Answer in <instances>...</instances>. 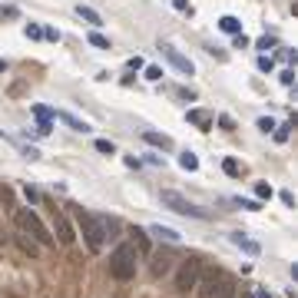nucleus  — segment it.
Instances as JSON below:
<instances>
[{"label":"nucleus","instance_id":"39448f33","mask_svg":"<svg viewBox=\"0 0 298 298\" xmlns=\"http://www.w3.org/2000/svg\"><path fill=\"white\" fill-rule=\"evenodd\" d=\"M159 202H163L166 209L179 212V215H192V219H209V209H202V205H192L189 199H182L179 192H173V189L159 192Z\"/></svg>","mask_w":298,"mask_h":298},{"label":"nucleus","instance_id":"4468645a","mask_svg":"<svg viewBox=\"0 0 298 298\" xmlns=\"http://www.w3.org/2000/svg\"><path fill=\"white\" fill-rule=\"evenodd\" d=\"M17 245H20V252H24V255H30V259H37V255H40V245L33 242L30 236H24V232H17Z\"/></svg>","mask_w":298,"mask_h":298},{"label":"nucleus","instance_id":"bb28decb","mask_svg":"<svg viewBox=\"0 0 298 298\" xmlns=\"http://www.w3.org/2000/svg\"><path fill=\"white\" fill-rule=\"evenodd\" d=\"M27 37L30 40H43V27L40 24H27Z\"/></svg>","mask_w":298,"mask_h":298},{"label":"nucleus","instance_id":"f704fd0d","mask_svg":"<svg viewBox=\"0 0 298 298\" xmlns=\"http://www.w3.org/2000/svg\"><path fill=\"white\" fill-rule=\"evenodd\" d=\"M278 80H282L285 87H291V83H295V70H285V73H282V77H278Z\"/></svg>","mask_w":298,"mask_h":298},{"label":"nucleus","instance_id":"e433bc0d","mask_svg":"<svg viewBox=\"0 0 298 298\" xmlns=\"http://www.w3.org/2000/svg\"><path fill=\"white\" fill-rule=\"evenodd\" d=\"M232 43H236V47H249V40H245L242 33H236V37H232Z\"/></svg>","mask_w":298,"mask_h":298},{"label":"nucleus","instance_id":"ddd939ff","mask_svg":"<svg viewBox=\"0 0 298 298\" xmlns=\"http://www.w3.org/2000/svg\"><path fill=\"white\" fill-rule=\"evenodd\" d=\"M142 139H146L149 146L163 149V153H166V149H173V139H169V136H166V133H153V129H149V133H142Z\"/></svg>","mask_w":298,"mask_h":298},{"label":"nucleus","instance_id":"5701e85b","mask_svg":"<svg viewBox=\"0 0 298 298\" xmlns=\"http://www.w3.org/2000/svg\"><path fill=\"white\" fill-rule=\"evenodd\" d=\"M14 202H17V199H14V189H10V186H0V205L14 209Z\"/></svg>","mask_w":298,"mask_h":298},{"label":"nucleus","instance_id":"1a4fd4ad","mask_svg":"<svg viewBox=\"0 0 298 298\" xmlns=\"http://www.w3.org/2000/svg\"><path fill=\"white\" fill-rule=\"evenodd\" d=\"M205 298H236V278L222 272V275H219V282L212 285V291H209Z\"/></svg>","mask_w":298,"mask_h":298},{"label":"nucleus","instance_id":"f8f14e48","mask_svg":"<svg viewBox=\"0 0 298 298\" xmlns=\"http://www.w3.org/2000/svg\"><path fill=\"white\" fill-rule=\"evenodd\" d=\"M77 17H80V20H87V24H93V27H103V14H100V10H93V7H87V4H80V7H77Z\"/></svg>","mask_w":298,"mask_h":298},{"label":"nucleus","instance_id":"f3484780","mask_svg":"<svg viewBox=\"0 0 298 298\" xmlns=\"http://www.w3.org/2000/svg\"><path fill=\"white\" fill-rule=\"evenodd\" d=\"M179 166L186 169V173H196V169H199V156L186 149V153H179Z\"/></svg>","mask_w":298,"mask_h":298},{"label":"nucleus","instance_id":"6e6552de","mask_svg":"<svg viewBox=\"0 0 298 298\" xmlns=\"http://www.w3.org/2000/svg\"><path fill=\"white\" fill-rule=\"evenodd\" d=\"M159 50H163V56H166L169 63H173V66H176L179 73H189V77L196 73V66H192V60H186V56H182L179 50L173 47V43H163V40H159Z\"/></svg>","mask_w":298,"mask_h":298},{"label":"nucleus","instance_id":"20e7f679","mask_svg":"<svg viewBox=\"0 0 298 298\" xmlns=\"http://www.w3.org/2000/svg\"><path fill=\"white\" fill-rule=\"evenodd\" d=\"M199 275H202V259L199 255H189V259L179 262V268H176V288L186 295V291H196V282Z\"/></svg>","mask_w":298,"mask_h":298},{"label":"nucleus","instance_id":"72a5a7b5","mask_svg":"<svg viewBox=\"0 0 298 298\" xmlns=\"http://www.w3.org/2000/svg\"><path fill=\"white\" fill-rule=\"evenodd\" d=\"M272 66H275L272 56H259V70H272Z\"/></svg>","mask_w":298,"mask_h":298},{"label":"nucleus","instance_id":"a19ab883","mask_svg":"<svg viewBox=\"0 0 298 298\" xmlns=\"http://www.w3.org/2000/svg\"><path fill=\"white\" fill-rule=\"evenodd\" d=\"M0 245H4V229H0Z\"/></svg>","mask_w":298,"mask_h":298},{"label":"nucleus","instance_id":"aec40b11","mask_svg":"<svg viewBox=\"0 0 298 298\" xmlns=\"http://www.w3.org/2000/svg\"><path fill=\"white\" fill-rule=\"evenodd\" d=\"M232 239H236V242H239V245H242V249H245V252H249V255H259V252H262V249H259V242H252V239H245V236H239V232H236V236H232Z\"/></svg>","mask_w":298,"mask_h":298},{"label":"nucleus","instance_id":"4c0bfd02","mask_svg":"<svg viewBox=\"0 0 298 298\" xmlns=\"http://www.w3.org/2000/svg\"><path fill=\"white\" fill-rule=\"evenodd\" d=\"M278 196H282L285 205H295V196H291V192H278Z\"/></svg>","mask_w":298,"mask_h":298},{"label":"nucleus","instance_id":"7ed1b4c3","mask_svg":"<svg viewBox=\"0 0 298 298\" xmlns=\"http://www.w3.org/2000/svg\"><path fill=\"white\" fill-rule=\"evenodd\" d=\"M110 275L116 278V282H129V278L136 275V249L129 242H123V245L113 249V255H110Z\"/></svg>","mask_w":298,"mask_h":298},{"label":"nucleus","instance_id":"9b49d317","mask_svg":"<svg viewBox=\"0 0 298 298\" xmlns=\"http://www.w3.org/2000/svg\"><path fill=\"white\" fill-rule=\"evenodd\" d=\"M53 116L63 119V123L70 126V129H77V133H90V123H87V119H77L73 113H66V110H53Z\"/></svg>","mask_w":298,"mask_h":298},{"label":"nucleus","instance_id":"b1692460","mask_svg":"<svg viewBox=\"0 0 298 298\" xmlns=\"http://www.w3.org/2000/svg\"><path fill=\"white\" fill-rule=\"evenodd\" d=\"M272 133H275V142H288V136H291V126H275Z\"/></svg>","mask_w":298,"mask_h":298},{"label":"nucleus","instance_id":"f03ea898","mask_svg":"<svg viewBox=\"0 0 298 298\" xmlns=\"http://www.w3.org/2000/svg\"><path fill=\"white\" fill-rule=\"evenodd\" d=\"M73 212H77V222H80V232H83V242H87L90 252H100L103 245H106V229H103L100 215H90V212H83L80 205H70Z\"/></svg>","mask_w":298,"mask_h":298},{"label":"nucleus","instance_id":"423d86ee","mask_svg":"<svg viewBox=\"0 0 298 298\" xmlns=\"http://www.w3.org/2000/svg\"><path fill=\"white\" fill-rule=\"evenodd\" d=\"M50 236H53L60 245H73V242H77V232H73L70 219H66L63 212H56V215H53V229H50Z\"/></svg>","mask_w":298,"mask_h":298},{"label":"nucleus","instance_id":"6ab92c4d","mask_svg":"<svg viewBox=\"0 0 298 298\" xmlns=\"http://www.w3.org/2000/svg\"><path fill=\"white\" fill-rule=\"evenodd\" d=\"M133 239H136L133 249H139V252H153V245H149V239H146V232H142V229H136V226H133Z\"/></svg>","mask_w":298,"mask_h":298},{"label":"nucleus","instance_id":"393cba45","mask_svg":"<svg viewBox=\"0 0 298 298\" xmlns=\"http://www.w3.org/2000/svg\"><path fill=\"white\" fill-rule=\"evenodd\" d=\"M255 196L259 199H272V186H268V182H255Z\"/></svg>","mask_w":298,"mask_h":298},{"label":"nucleus","instance_id":"c85d7f7f","mask_svg":"<svg viewBox=\"0 0 298 298\" xmlns=\"http://www.w3.org/2000/svg\"><path fill=\"white\" fill-rule=\"evenodd\" d=\"M43 40H50V43H60V30H56V27H43Z\"/></svg>","mask_w":298,"mask_h":298},{"label":"nucleus","instance_id":"412c9836","mask_svg":"<svg viewBox=\"0 0 298 298\" xmlns=\"http://www.w3.org/2000/svg\"><path fill=\"white\" fill-rule=\"evenodd\" d=\"M153 236L169 239V242H179V232H176V229H166V226H153Z\"/></svg>","mask_w":298,"mask_h":298},{"label":"nucleus","instance_id":"473e14b6","mask_svg":"<svg viewBox=\"0 0 298 298\" xmlns=\"http://www.w3.org/2000/svg\"><path fill=\"white\" fill-rule=\"evenodd\" d=\"M173 7L179 10V14H192V7H189V0H173Z\"/></svg>","mask_w":298,"mask_h":298},{"label":"nucleus","instance_id":"2eb2a0df","mask_svg":"<svg viewBox=\"0 0 298 298\" xmlns=\"http://www.w3.org/2000/svg\"><path fill=\"white\" fill-rule=\"evenodd\" d=\"M186 119H189V123H196L199 129H209V126H212V116H209L205 110H189Z\"/></svg>","mask_w":298,"mask_h":298},{"label":"nucleus","instance_id":"a211bd4d","mask_svg":"<svg viewBox=\"0 0 298 298\" xmlns=\"http://www.w3.org/2000/svg\"><path fill=\"white\" fill-rule=\"evenodd\" d=\"M219 30H222V33H232V37H236V33H242V24H239L236 17H222V20H219Z\"/></svg>","mask_w":298,"mask_h":298},{"label":"nucleus","instance_id":"7c9ffc66","mask_svg":"<svg viewBox=\"0 0 298 298\" xmlns=\"http://www.w3.org/2000/svg\"><path fill=\"white\" fill-rule=\"evenodd\" d=\"M259 129H262V133H272V129H275V119L272 116H262L259 119Z\"/></svg>","mask_w":298,"mask_h":298},{"label":"nucleus","instance_id":"dca6fc26","mask_svg":"<svg viewBox=\"0 0 298 298\" xmlns=\"http://www.w3.org/2000/svg\"><path fill=\"white\" fill-rule=\"evenodd\" d=\"M222 169H226V176H232V179H239V176L245 173V166L239 163L236 156H226V159H222Z\"/></svg>","mask_w":298,"mask_h":298},{"label":"nucleus","instance_id":"a878e982","mask_svg":"<svg viewBox=\"0 0 298 298\" xmlns=\"http://www.w3.org/2000/svg\"><path fill=\"white\" fill-rule=\"evenodd\" d=\"M255 47H259V50H272V47H278V40H275V37H259V40H255Z\"/></svg>","mask_w":298,"mask_h":298},{"label":"nucleus","instance_id":"0eeeda50","mask_svg":"<svg viewBox=\"0 0 298 298\" xmlns=\"http://www.w3.org/2000/svg\"><path fill=\"white\" fill-rule=\"evenodd\" d=\"M173 272V252L163 249V252H149V275L153 278H163V275Z\"/></svg>","mask_w":298,"mask_h":298},{"label":"nucleus","instance_id":"ea45409f","mask_svg":"<svg viewBox=\"0 0 298 298\" xmlns=\"http://www.w3.org/2000/svg\"><path fill=\"white\" fill-rule=\"evenodd\" d=\"M4 70H7V60H0V73H4Z\"/></svg>","mask_w":298,"mask_h":298},{"label":"nucleus","instance_id":"f257e3e1","mask_svg":"<svg viewBox=\"0 0 298 298\" xmlns=\"http://www.w3.org/2000/svg\"><path fill=\"white\" fill-rule=\"evenodd\" d=\"M14 215H17V229H20L24 236H30L37 245H56V239L50 236V229L43 226V219H40L33 209H17Z\"/></svg>","mask_w":298,"mask_h":298},{"label":"nucleus","instance_id":"2f4dec72","mask_svg":"<svg viewBox=\"0 0 298 298\" xmlns=\"http://www.w3.org/2000/svg\"><path fill=\"white\" fill-rule=\"evenodd\" d=\"M24 196L30 199V202H40V192H37V186H30V182L24 186Z\"/></svg>","mask_w":298,"mask_h":298},{"label":"nucleus","instance_id":"79ce46f5","mask_svg":"<svg viewBox=\"0 0 298 298\" xmlns=\"http://www.w3.org/2000/svg\"><path fill=\"white\" fill-rule=\"evenodd\" d=\"M242 298H252V295H242Z\"/></svg>","mask_w":298,"mask_h":298},{"label":"nucleus","instance_id":"4be33fe9","mask_svg":"<svg viewBox=\"0 0 298 298\" xmlns=\"http://www.w3.org/2000/svg\"><path fill=\"white\" fill-rule=\"evenodd\" d=\"M90 43H93L96 50H110V37H106V33H90Z\"/></svg>","mask_w":298,"mask_h":298},{"label":"nucleus","instance_id":"c9c22d12","mask_svg":"<svg viewBox=\"0 0 298 298\" xmlns=\"http://www.w3.org/2000/svg\"><path fill=\"white\" fill-rule=\"evenodd\" d=\"M0 17H4V20H17V7H7V10H0Z\"/></svg>","mask_w":298,"mask_h":298},{"label":"nucleus","instance_id":"58836bf2","mask_svg":"<svg viewBox=\"0 0 298 298\" xmlns=\"http://www.w3.org/2000/svg\"><path fill=\"white\" fill-rule=\"evenodd\" d=\"M252 298H272V295H268V291L262 288V291H252Z\"/></svg>","mask_w":298,"mask_h":298},{"label":"nucleus","instance_id":"9d476101","mask_svg":"<svg viewBox=\"0 0 298 298\" xmlns=\"http://www.w3.org/2000/svg\"><path fill=\"white\" fill-rule=\"evenodd\" d=\"M33 119H37V126H40V133L43 136H50V119H53V110L50 106H43V103H33Z\"/></svg>","mask_w":298,"mask_h":298},{"label":"nucleus","instance_id":"c756f323","mask_svg":"<svg viewBox=\"0 0 298 298\" xmlns=\"http://www.w3.org/2000/svg\"><path fill=\"white\" fill-rule=\"evenodd\" d=\"M142 73H146V80H153V83H156V80H163V70H159L156 63H153V66H146Z\"/></svg>","mask_w":298,"mask_h":298},{"label":"nucleus","instance_id":"cd10ccee","mask_svg":"<svg viewBox=\"0 0 298 298\" xmlns=\"http://www.w3.org/2000/svg\"><path fill=\"white\" fill-rule=\"evenodd\" d=\"M96 149H100V153H106V156H113V153H116V146H113L110 139H96Z\"/></svg>","mask_w":298,"mask_h":298}]
</instances>
